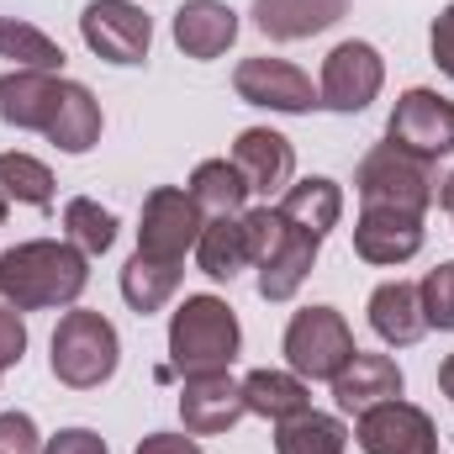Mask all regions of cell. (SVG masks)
I'll list each match as a JSON object with an SVG mask.
<instances>
[{"instance_id":"6da1fadb","label":"cell","mask_w":454,"mask_h":454,"mask_svg":"<svg viewBox=\"0 0 454 454\" xmlns=\"http://www.w3.org/2000/svg\"><path fill=\"white\" fill-rule=\"evenodd\" d=\"M90 286V259L69 238H27L0 254V301L16 312L74 307Z\"/></svg>"},{"instance_id":"7a4b0ae2","label":"cell","mask_w":454,"mask_h":454,"mask_svg":"<svg viewBox=\"0 0 454 454\" xmlns=\"http://www.w3.org/2000/svg\"><path fill=\"white\" fill-rule=\"evenodd\" d=\"M243 227H248V248H254V270H259V296L264 301H291L307 286L323 238L301 232L296 223H286L280 207L243 212Z\"/></svg>"},{"instance_id":"3957f363","label":"cell","mask_w":454,"mask_h":454,"mask_svg":"<svg viewBox=\"0 0 454 454\" xmlns=\"http://www.w3.org/2000/svg\"><path fill=\"white\" fill-rule=\"evenodd\" d=\"M243 348L238 312L223 296H185L169 317V370L180 375H207V370H232Z\"/></svg>"},{"instance_id":"277c9868","label":"cell","mask_w":454,"mask_h":454,"mask_svg":"<svg viewBox=\"0 0 454 454\" xmlns=\"http://www.w3.org/2000/svg\"><path fill=\"white\" fill-rule=\"evenodd\" d=\"M354 191H359V207L428 217V207L439 201V164H434V159H418V153H407V148H396V143L386 137V143H375V148L359 159Z\"/></svg>"},{"instance_id":"5b68a950","label":"cell","mask_w":454,"mask_h":454,"mask_svg":"<svg viewBox=\"0 0 454 454\" xmlns=\"http://www.w3.org/2000/svg\"><path fill=\"white\" fill-rule=\"evenodd\" d=\"M48 348H53V354H48L53 380L69 386V391H96V386H106L116 375V364H121V339H116V328L101 312H85V307H74V312L59 317Z\"/></svg>"},{"instance_id":"8992f818","label":"cell","mask_w":454,"mask_h":454,"mask_svg":"<svg viewBox=\"0 0 454 454\" xmlns=\"http://www.w3.org/2000/svg\"><path fill=\"white\" fill-rule=\"evenodd\" d=\"M286 364L312 386V380H333L343 364L359 354L354 328L339 307H301L291 323H286V339H280Z\"/></svg>"},{"instance_id":"52a82bcc","label":"cell","mask_w":454,"mask_h":454,"mask_svg":"<svg viewBox=\"0 0 454 454\" xmlns=\"http://www.w3.org/2000/svg\"><path fill=\"white\" fill-rule=\"evenodd\" d=\"M201 207L191 201V191L180 185H153L143 196V217H137V254L164 259V264H185V254L201 238Z\"/></svg>"},{"instance_id":"ba28073f","label":"cell","mask_w":454,"mask_h":454,"mask_svg":"<svg viewBox=\"0 0 454 454\" xmlns=\"http://www.w3.org/2000/svg\"><path fill=\"white\" fill-rule=\"evenodd\" d=\"M386 85V59L375 43H359L348 37L339 43L328 59H323V74H317V106L339 116H359Z\"/></svg>"},{"instance_id":"9c48e42d","label":"cell","mask_w":454,"mask_h":454,"mask_svg":"<svg viewBox=\"0 0 454 454\" xmlns=\"http://www.w3.org/2000/svg\"><path fill=\"white\" fill-rule=\"evenodd\" d=\"M386 137L418 159H450L454 153V101L428 90V85H412L396 96V106L386 116Z\"/></svg>"},{"instance_id":"30bf717a","label":"cell","mask_w":454,"mask_h":454,"mask_svg":"<svg viewBox=\"0 0 454 454\" xmlns=\"http://www.w3.org/2000/svg\"><path fill=\"white\" fill-rule=\"evenodd\" d=\"M80 37L96 59H106L116 69H132L153 48V16L132 0H90L80 16Z\"/></svg>"},{"instance_id":"8fae6325","label":"cell","mask_w":454,"mask_h":454,"mask_svg":"<svg viewBox=\"0 0 454 454\" xmlns=\"http://www.w3.org/2000/svg\"><path fill=\"white\" fill-rule=\"evenodd\" d=\"M232 90H238V101L264 106V112H280V116H307L317 106L312 74L296 69V64H286V59H270V53L243 59V64L232 69Z\"/></svg>"},{"instance_id":"7c38bea8","label":"cell","mask_w":454,"mask_h":454,"mask_svg":"<svg viewBox=\"0 0 454 454\" xmlns=\"http://www.w3.org/2000/svg\"><path fill=\"white\" fill-rule=\"evenodd\" d=\"M354 444L364 454H439V428L418 402H380L354 418Z\"/></svg>"},{"instance_id":"4fadbf2b","label":"cell","mask_w":454,"mask_h":454,"mask_svg":"<svg viewBox=\"0 0 454 454\" xmlns=\"http://www.w3.org/2000/svg\"><path fill=\"white\" fill-rule=\"evenodd\" d=\"M248 418L243 407V386L227 370H207V375H185L180 386V423L196 439H217L227 428H238Z\"/></svg>"},{"instance_id":"5bb4252c","label":"cell","mask_w":454,"mask_h":454,"mask_svg":"<svg viewBox=\"0 0 454 454\" xmlns=\"http://www.w3.org/2000/svg\"><path fill=\"white\" fill-rule=\"evenodd\" d=\"M227 159H232L238 175L248 180V196H286V185H291V175H296V148H291V137L275 132V127H243Z\"/></svg>"},{"instance_id":"9a60e30c","label":"cell","mask_w":454,"mask_h":454,"mask_svg":"<svg viewBox=\"0 0 454 454\" xmlns=\"http://www.w3.org/2000/svg\"><path fill=\"white\" fill-rule=\"evenodd\" d=\"M328 386H333V402H339L343 418H359V412H370L380 402H396L407 391V375H402V364L391 354H364L359 348Z\"/></svg>"},{"instance_id":"2e32d148","label":"cell","mask_w":454,"mask_h":454,"mask_svg":"<svg viewBox=\"0 0 454 454\" xmlns=\"http://www.w3.org/2000/svg\"><path fill=\"white\" fill-rule=\"evenodd\" d=\"M423 217L412 212H380V207H359V223H354V254L364 264H407L423 254Z\"/></svg>"},{"instance_id":"e0dca14e","label":"cell","mask_w":454,"mask_h":454,"mask_svg":"<svg viewBox=\"0 0 454 454\" xmlns=\"http://www.w3.org/2000/svg\"><path fill=\"white\" fill-rule=\"evenodd\" d=\"M169 32H175V48L185 59L212 64V59H223L227 48L238 43V11L227 0H185L175 11V27Z\"/></svg>"},{"instance_id":"ac0fdd59","label":"cell","mask_w":454,"mask_h":454,"mask_svg":"<svg viewBox=\"0 0 454 454\" xmlns=\"http://www.w3.org/2000/svg\"><path fill=\"white\" fill-rule=\"evenodd\" d=\"M59 96H64V74L11 69V74H0V121L16 132H48Z\"/></svg>"},{"instance_id":"d6986e66","label":"cell","mask_w":454,"mask_h":454,"mask_svg":"<svg viewBox=\"0 0 454 454\" xmlns=\"http://www.w3.org/2000/svg\"><path fill=\"white\" fill-rule=\"evenodd\" d=\"M248 16L270 43H301V37L339 27L348 16V0H254Z\"/></svg>"},{"instance_id":"ffe728a7","label":"cell","mask_w":454,"mask_h":454,"mask_svg":"<svg viewBox=\"0 0 454 454\" xmlns=\"http://www.w3.org/2000/svg\"><path fill=\"white\" fill-rule=\"evenodd\" d=\"M370 328L375 339L391 343V348H412V343L428 333V317H423V296L412 280H386L370 291Z\"/></svg>"},{"instance_id":"44dd1931","label":"cell","mask_w":454,"mask_h":454,"mask_svg":"<svg viewBox=\"0 0 454 454\" xmlns=\"http://www.w3.org/2000/svg\"><path fill=\"white\" fill-rule=\"evenodd\" d=\"M238 386H243V407L264 423H291V418L312 412V386L296 370H270L264 364V370H248Z\"/></svg>"},{"instance_id":"7402d4cb","label":"cell","mask_w":454,"mask_h":454,"mask_svg":"<svg viewBox=\"0 0 454 454\" xmlns=\"http://www.w3.org/2000/svg\"><path fill=\"white\" fill-rule=\"evenodd\" d=\"M101 101L90 96V85H80V80H64V96H59V112L48 121V143L59 148V153H90L96 143H101Z\"/></svg>"},{"instance_id":"603a6c76","label":"cell","mask_w":454,"mask_h":454,"mask_svg":"<svg viewBox=\"0 0 454 454\" xmlns=\"http://www.w3.org/2000/svg\"><path fill=\"white\" fill-rule=\"evenodd\" d=\"M280 217L296 223L312 238H328L343 223V185L328 175H307V180H291L286 196H280Z\"/></svg>"},{"instance_id":"cb8c5ba5","label":"cell","mask_w":454,"mask_h":454,"mask_svg":"<svg viewBox=\"0 0 454 454\" xmlns=\"http://www.w3.org/2000/svg\"><path fill=\"white\" fill-rule=\"evenodd\" d=\"M196 264L201 275L212 280H238L248 264H254V248H248V227H243V212L238 217H207L201 238H196Z\"/></svg>"},{"instance_id":"d4e9b609","label":"cell","mask_w":454,"mask_h":454,"mask_svg":"<svg viewBox=\"0 0 454 454\" xmlns=\"http://www.w3.org/2000/svg\"><path fill=\"white\" fill-rule=\"evenodd\" d=\"M191 201L201 207V217H238L243 201H248V180L238 175L232 159H201L191 169Z\"/></svg>"},{"instance_id":"484cf974","label":"cell","mask_w":454,"mask_h":454,"mask_svg":"<svg viewBox=\"0 0 454 454\" xmlns=\"http://www.w3.org/2000/svg\"><path fill=\"white\" fill-rule=\"evenodd\" d=\"M175 291H180V264H164V259H148V254H132V259L121 264V301H127L137 317L169 307Z\"/></svg>"},{"instance_id":"4316f807","label":"cell","mask_w":454,"mask_h":454,"mask_svg":"<svg viewBox=\"0 0 454 454\" xmlns=\"http://www.w3.org/2000/svg\"><path fill=\"white\" fill-rule=\"evenodd\" d=\"M0 59H11L16 69H43V74H64V48L43 32V27H32V21H21V16H0Z\"/></svg>"},{"instance_id":"83f0119b","label":"cell","mask_w":454,"mask_h":454,"mask_svg":"<svg viewBox=\"0 0 454 454\" xmlns=\"http://www.w3.org/2000/svg\"><path fill=\"white\" fill-rule=\"evenodd\" d=\"M348 450V428L333 412H301L291 423H275V454H343Z\"/></svg>"},{"instance_id":"f1b7e54d","label":"cell","mask_w":454,"mask_h":454,"mask_svg":"<svg viewBox=\"0 0 454 454\" xmlns=\"http://www.w3.org/2000/svg\"><path fill=\"white\" fill-rule=\"evenodd\" d=\"M0 196L48 212L53 207V169L32 153H0Z\"/></svg>"},{"instance_id":"f546056e","label":"cell","mask_w":454,"mask_h":454,"mask_svg":"<svg viewBox=\"0 0 454 454\" xmlns=\"http://www.w3.org/2000/svg\"><path fill=\"white\" fill-rule=\"evenodd\" d=\"M64 238H69L85 259H101V254L116 243V217L101 207V201L74 196V201H64Z\"/></svg>"},{"instance_id":"4dcf8cb0","label":"cell","mask_w":454,"mask_h":454,"mask_svg":"<svg viewBox=\"0 0 454 454\" xmlns=\"http://www.w3.org/2000/svg\"><path fill=\"white\" fill-rule=\"evenodd\" d=\"M418 296H423V317H428V328L454 333V259L434 264V270L423 275Z\"/></svg>"},{"instance_id":"1f68e13d","label":"cell","mask_w":454,"mask_h":454,"mask_svg":"<svg viewBox=\"0 0 454 454\" xmlns=\"http://www.w3.org/2000/svg\"><path fill=\"white\" fill-rule=\"evenodd\" d=\"M0 454H43V434L27 412H0Z\"/></svg>"},{"instance_id":"d6a6232c","label":"cell","mask_w":454,"mask_h":454,"mask_svg":"<svg viewBox=\"0 0 454 454\" xmlns=\"http://www.w3.org/2000/svg\"><path fill=\"white\" fill-rule=\"evenodd\" d=\"M21 354H27V323L11 301H0V375L11 364H21Z\"/></svg>"},{"instance_id":"836d02e7","label":"cell","mask_w":454,"mask_h":454,"mask_svg":"<svg viewBox=\"0 0 454 454\" xmlns=\"http://www.w3.org/2000/svg\"><path fill=\"white\" fill-rule=\"evenodd\" d=\"M43 454H112L96 428H59L53 439H43Z\"/></svg>"},{"instance_id":"e575fe53","label":"cell","mask_w":454,"mask_h":454,"mask_svg":"<svg viewBox=\"0 0 454 454\" xmlns=\"http://www.w3.org/2000/svg\"><path fill=\"white\" fill-rule=\"evenodd\" d=\"M428 53H434V64H439V74H450V80H454V0L439 11V16H434Z\"/></svg>"},{"instance_id":"d590c367","label":"cell","mask_w":454,"mask_h":454,"mask_svg":"<svg viewBox=\"0 0 454 454\" xmlns=\"http://www.w3.org/2000/svg\"><path fill=\"white\" fill-rule=\"evenodd\" d=\"M132 454H201L196 434H148Z\"/></svg>"},{"instance_id":"8d00e7d4","label":"cell","mask_w":454,"mask_h":454,"mask_svg":"<svg viewBox=\"0 0 454 454\" xmlns=\"http://www.w3.org/2000/svg\"><path fill=\"white\" fill-rule=\"evenodd\" d=\"M439 391H444V396L454 402V354L444 359V364H439Z\"/></svg>"},{"instance_id":"74e56055","label":"cell","mask_w":454,"mask_h":454,"mask_svg":"<svg viewBox=\"0 0 454 454\" xmlns=\"http://www.w3.org/2000/svg\"><path fill=\"white\" fill-rule=\"evenodd\" d=\"M439 207L450 212V223H454V175L450 180H439Z\"/></svg>"},{"instance_id":"f35d334b","label":"cell","mask_w":454,"mask_h":454,"mask_svg":"<svg viewBox=\"0 0 454 454\" xmlns=\"http://www.w3.org/2000/svg\"><path fill=\"white\" fill-rule=\"evenodd\" d=\"M5 212H11V201H5V196H0V223H5Z\"/></svg>"}]
</instances>
